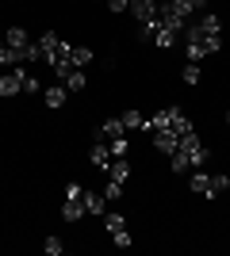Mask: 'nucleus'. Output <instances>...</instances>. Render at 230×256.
Returning a JSON list of instances; mask_svg holds the SVG:
<instances>
[{
    "label": "nucleus",
    "mask_w": 230,
    "mask_h": 256,
    "mask_svg": "<svg viewBox=\"0 0 230 256\" xmlns=\"http://www.w3.org/2000/svg\"><path fill=\"white\" fill-rule=\"evenodd\" d=\"M123 126H127V134H131V130H142V134H146V130H150V122H146V115H142V111H123Z\"/></svg>",
    "instance_id": "12"
},
{
    "label": "nucleus",
    "mask_w": 230,
    "mask_h": 256,
    "mask_svg": "<svg viewBox=\"0 0 230 256\" xmlns=\"http://www.w3.org/2000/svg\"><path fill=\"white\" fill-rule=\"evenodd\" d=\"M85 210L88 214H108V199L96 192H85Z\"/></svg>",
    "instance_id": "14"
},
{
    "label": "nucleus",
    "mask_w": 230,
    "mask_h": 256,
    "mask_svg": "<svg viewBox=\"0 0 230 256\" xmlns=\"http://www.w3.org/2000/svg\"><path fill=\"white\" fill-rule=\"evenodd\" d=\"M20 92H23V69L0 73V96H20Z\"/></svg>",
    "instance_id": "2"
},
{
    "label": "nucleus",
    "mask_w": 230,
    "mask_h": 256,
    "mask_svg": "<svg viewBox=\"0 0 230 256\" xmlns=\"http://www.w3.org/2000/svg\"><path fill=\"white\" fill-rule=\"evenodd\" d=\"M88 62H92V50L88 46H73V69H85Z\"/></svg>",
    "instance_id": "18"
},
{
    "label": "nucleus",
    "mask_w": 230,
    "mask_h": 256,
    "mask_svg": "<svg viewBox=\"0 0 230 256\" xmlns=\"http://www.w3.org/2000/svg\"><path fill=\"white\" fill-rule=\"evenodd\" d=\"M176 150H180V153L188 157V164H192V168L207 160V146L199 142V134H196V130H188V134H180V146H176Z\"/></svg>",
    "instance_id": "1"
},
{
    "label": "nucleus",
    "mask_w": 230,
    "mask_h": 256,
    "mask_svg": "<svg viewBox=\"0 0 230 256\" xmlns=\"http://www.w3.org/2000/svg\"><path fill=\"white\" fill-rule=\"evenodd\" d=\"M62 248H66V245H62V237H46V241H43L46 256H62Z\"/></svg>",
    "instance_id": "24"
},
{
    "label": "nucleus",
    "mask_w": 230,
    "mask_h": 256,
    "mask_svg": "<svg viewBox=\"0 0 230 256\" xmlns=\"http://www.w3.org/2000/svg\"><path fill=\"white\" fill-rule=\"evenodd\" d=\"M20 62H43V46L27 42V46H23V54H20Z\"/></svg>",
    "instance_id": "20"
},
{
    "label": "nucleus",
    "mask_w": 230,
    "mask_h": 256,
    "mask_svg": "<svg viewBox=\"0 0 230 256\" xmlns=\"http://www.w3.org/2000/svg\"><path fill=\"white\" fill-rule=\"evenodd\" d=\"M119 195H123V184H119V180H108V188H104V199H108V203H115Z\"/></svg>",
    "instance_id": "26"
},
{
    "label": "nucleus",
    "mask_w": 230,
    "mask_h": 256,
    "mask_svg": "<svg viewBox=\"0 0 230 256\" xmlns=\"http://www.w3.org/2000/svg\"><path fill=\"white\" fill-rule=\"evenodd\" d=\"M81 214H85V199H66V203H62V218H66V222H77Z\"/></svg>",
    "instance_id": "15"
},
{
    "label": "nucleus",
    "mask_w": 230,
    "mask_h": 256,
    "mask_svg": "<svg viewBox=\"0 0 230 256\" xmlns=\"http://www.w3.org/2000/svg\"><path fill=\"white\" fill-rule=\"evenodd\" d=\"M169 168H173V172H176V176H180V172H188V168H192V164H188V157H184V153L176 150V153H173V157H169Z\"/></svg>",
    "instance_id": "22"
},
{
    "label": "nucleus",
    "mask_w": 230,
    "mask_h": 256,
    "mask_svg": "<svg viewBox=\"0 0 230 256\" xmlns=\"http://www.w3.org/2000/svg\"><path fill=\"white\" fill-rule=\"evenodd\" d=\"M184 54H188V62H203V58H207L203 38H199V42H184Z\"/></svg>",
    "instance_id": "17"
},
{
    "label": "nucleus",
    "mask_w": 230,
    "mask_h": 256,
    "mask_svg": "<svg viewBox=\"0 0 230 256\" xmlns=\"http://www.w3.org/2000/svg\"><path fill=\"white\" fill-rule=\"evenodd\" d=\"M104 226H108V234H115V230H123V214H104Z\"/></svg>",
    "instance_id": "28"
},
{
    "label": "nucleus",
    "mask_w": 230,
    "mask_h": 256,
    "mask_svg": "<svg viewBox=\"0 0 230 256\" xmlns=\"http://www.w3.org/2000/svg\"><path fill=\"white\" fill-rule=\"evenodd\" d=\"M127 134V126H123V118H108L104 126L96 130V138H104V142H111V138H123Z\"/></svg>",
    "instance_id": "10"
},
{
    "label": "nucleus",
    "mask_w": 230,
    "mask_h": 256,
    "mask_svg": "<svg viewBox=\"0 0 230 256\" xmlns=\"http://www.w3.org/2000/svg\"><path fill=\"white\" fill-rule=\"evenodd\" d=\"M199 76H203V73H199V62H188L184 69H180V80H184L188 88H192V84H199Z\"/></svg>",
    "instance_id": "16"
},
{
    "label": "nucleus",
    "mask_w": 230,
    "mask_h": 256,
    "mask_svg": "<svg viewBox=\"0 0 230 256\" xmlns=\"http://www.w3.org/2000/svg\"><path fill=\"white\" fill-rule=\"evenodd\" d=\"M226 188H230V176H222V172H219V176H215V192L222 195V192H226Z\"/></svg>",
    "instance_id": "32"
},
{
    "label": "nucleus",
    "mask_w": 230,
    "mask_h": 256,
    "mask_svg": "<svg viewBox=\"0 0 230 256\" xmlns=\"http://www.w3.org/2000/svg\"><path fill=\"white\" fill-rule=\"evenodd\" d=\"M188 188H192L196 195H207V199H215V195H219V192H215V176H207V172H196Z\"/></svg>",
    "instance_id": "7"
},
{
    "label": "nucleus",
    "mask_w": 230,
    "mask_h": 256,
    "mask_svg": "<svg viewBox=\"0 0 230 256\" xmlns=\"http://www.w3.org/2000/svg\"><path fill=\"white\" fill-rule=\"evenodd\" d=\"M165 111H169V130H176V134H188V130H192V122H188V115L180 107H165Z\"/></svg>",
    "instance_id": "9"
},
{
    "label": "nucleus",
    "mask_w": 230,
    "mask_h": 256,
    "mask_svg": "<svg viewBox=\"0 0 230 256\" xmlns=\"http://www.w3.org/2000/svg\"><path fill=\"white\" fill-rule=\"evenodd\" d=\"M153 46L169 50V46H176V34H173V31H165V27H157V38H153Z\"/></svg>",
    "instance_id": "23"
},
{
    "label": "nucleus",
    "mask_w": 230,
    "mask_h": 256,
    "mask_svg": "<svg viewBox=\"0 0 230 256\" xmlns=\"http://www.w3.org/2000/svg\"><path fill=\"white\" fill-rule=\"evenodd\" d=\"M88 160H92V164H96L100 172H108V164H111V150L104 146V138H96V142H92V150H88Z\"/></svg>",
    "instance_id": "5"
},
{
    "label": "nucleus",
    "mask_w": 230,
    "mask_h": 256,
    "mask_svg": "<svg viewBox=\"0 0 230 256\" xmlns=\"http://www.w3.org/2000/svg\"><path fill=\"white\" fill-rule=\"evenodd\" d=\"M199 31H203V34H222V20H219V16H215V12H199Z\"/></svg>",
    "instance_id": "11"
},
{
    "label": "nucleus",
    "mask_w": 230,
    "mask_h": 256,
    "mask_svg": "<svg viewBox=\"0 0 230 256\" xmlns=\"http://www.w3.org/2000/svg\"><path fill=\"white\" fill-rule=\"evenodd\" d=\"M4 46H12L16 54H23V46H27V31H23V27H8V31H4Z\"/></svg>",
    "instance_id": "13"
},
{
    "label": "nucleus",
    "mask_w": 230,
    "mask_h": 256,
    "mask_svg": "<svg viewBox=\"0 0 230 256\" xmlns=\"http://www.w3.org/2000/svg\"><path fill=\"white\" fill-rule=\"evenodd\" d=\"M66 199H85V188L81 184H66Z\"/></svg>",
    "instance_id": "30"
},
{
    "label": "nucleus",
    "mask_w": 230,
    "mask_h": 256,
    "mask_svg": "<svg viewBox=\"0 0 230 256\" xmlns=\"http://www.w3.org/2000/svg\"><path fill=\"white\" fill-rule=\"evenodd\" d=\"M31 92H43V84H39V76L23 73V96H31Z\"/></svg>",
    "instance_id": "27"
},
{
    "label": "nucleus",
    "mask_w": 230,
    "mask_h": 256,
    "mask_svg": "<svg viewBox=\"0 0 230 256\" xmlns=\"http://www.w3.org/2000/svg\"><path fill=\"white\" fill-rule=\"evenodd\" d=\"M43 100H46V107H50V111H58V107H66L69 88H66V84H50V88H43Z\"/></svg>",
    "instance_id": "6"
},
{
    "label": "nucleus",
    "mask_w": 230,
    "mask_h": 256,
    "mask_svg": "<svg viewBox=\"0 0 230 256\" xmlns=\"http://www.w3.org/2000/svg\"><path fill=\"white\" fill-rule=\"evenodd\" d=\"M111 237H115V248H131V245H134V241H131V234H127V226H123V230H115Z\"/></svg>",
    "instance_id": "29"
},
{
    "label": "nucleus",
    "mask_w": 230,
    "mask_h": 256,
    "mask_svg": "<svg viewBox=\"0 0 230 256\" xmlns=\"http://www.w3.org/2000/svg\"><path fill=\"white\" fill-rule=\"evenodd\" d=\"M226 122H230V111H226Z\"/></svg>",
    "instance_id": "33"
},
{
    "label": "nucleus",
    "mask_w": 230,
    "mask_h": 256,
    "mask_svg": "<svg viewBox=\"0 0 230 256\" xmlns=\"http://www.w3.org/2000/svg\"><path fill=\"white\" fill-rule=\"evenodd\" d=\"M111 12H131V0H108Z\"/></svg>",
    "instance_id": "31"
},
{
    "label": "nucleus",
    "mask_w": 230,
    "mask_h": 256,
    "mask_svg": "<svg viewBox=\"0 0 230 256\" xmlns=\"http://www.w3.org/2000/svg\"><path fill=\"white\" fill-rule=\"evenodd\" d=\"M111 157H127V150H131V146H127V134H123V138H111Z\"/></svg>",
    "instance_id": "25"
},
{
    "label": "nucleus",
    "mask_w": 230,
    "mask_h": 256,
    "mask_svg": "<svg viewBox=\"0 0 230 256\" xmlns=\"http://www.w3.org/2000/svg\"><path fill=\"white\" fill-rule=\"evenodd\" d=\"M108 176H111V180H131V160H127V157H111V164H108Z\"/></svg>",
    "instance_id": "8"
},
{
    "label": "nucleus",
    "mask_w": 230,
    "mask_h": 256,
    "mask_svg": "<svg viewBox=\"0 0 230 256\" xmlns=\"http://www.w3.org/2000/svg\"><path fill=\"white\" fill-rule=\"evenodd\" d=\"M131 16H134L138 23L157 20V0H131Z\"/></svg>",
    "instance_id": "4"
},
{
    "label": "nucleus",
    "mask_w": 230,
    "mask_h": 256,
    "mask_svg": "<svg viewBox=\"0 0 230 256\" xmlns=\"http://www.w3.org/2000/svg\"><path fill=\"white\" fill-rule=\"evenodd\" d=\"M153 146H157V150L161 153H169V157H173L176 153V146H180V134H176V130H153Z\"/></svg>",
    "instance_id": "3"
},
{
    "label": "nucleus",
    "mask_w": 230,
    "mask_h": 256,
    "mask_svg": "<svg viewBox=\"0 0 230 256\" xmlns=\"http://www.w3.org/2000/svg\"><path fill=\"white\" fill-rule=\"evenodd\" d=\"M58 42H62V38H58L54 31H46L43 38H39V46H43V62H46V54H54V50H58Z\"/></svg>",
    "instance_id": "19"
},
{
    "label": "nucleus",
    "mask_w": 230,
    "mask_h": 256,
    "mask_svg": "<svg viewBox=\"0 0 230 256\" xmlns=\"http://www.w3.org/2000/svg\"><path fill=\"white\" fill-rule=\"evenodd\" d=\"M66 88L69 92H81V88H85V69H73V73L66 76Z\"/></svg>",
    "instance_id": "21"
}]
</instances>
